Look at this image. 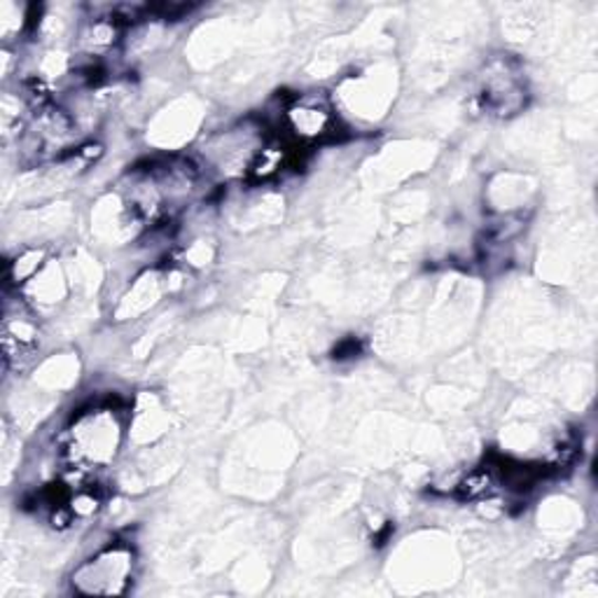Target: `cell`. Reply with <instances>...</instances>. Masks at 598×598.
<instances>
[{
    "label": "cell",
    "mask_w": 598,
    "mask_h": 598,
    "mask_svg": "<svg viewBox=\"0 0 598 598\" xmlns=\"http://www.w3.org/2000/svg\"><path fill=\"white\" fill-rule=\"evenodd\" d=\"M132 554L127 549H111L106 554H101L98 559L92 566H85L92 570L87 580H75V583H92L87 591L96 594H117L122 591V585L127 583L129 577V564Z\"/></svg>",
    "instance_id": "cell-2"
},
{
    "label": "cell",
    "mask_w": 598,
    "mask_h": 598,
    "mask_svg": "<svg viewBox=\"0 0 598 598\" xmlns=\"http://www.w3.org/2000/svg\"><path fill=\"white\" fill-rule=\"evenodd\" d=\"M117 440L119 430L115 411L111 407H103L77 419V426L71 430V444L66 451L71 453L73 463L80 465L77 470H87L113 459Z\"/></svg>",
    "instance_id": "cell-1"
},
{
    "label": "cell",
    "mask_w": 598,
    "mask_h": 598,
    "mask_svg": "<svg viewBox=\"0 0 598 598\" xmlns=\"http://www.w3.org/2000/svg\"><path fill=\"white\" fill-rule=\"evenodd\" d=\"M291 119L297 134L302 132L304 136L327 134L329 127V113L323 106H318V103H300V106L291 111Z\"/></svg>",
    "instance_id": "cell-3"
}]
</instances>
